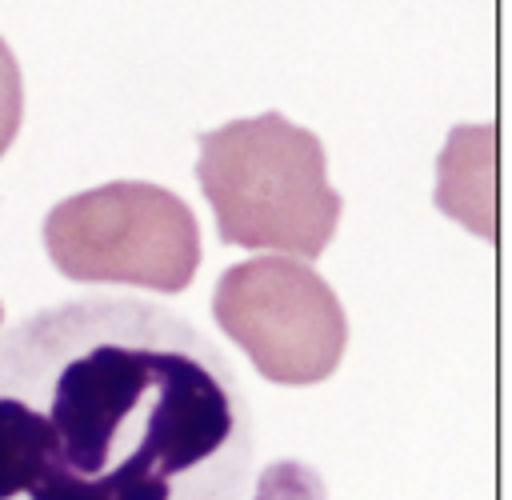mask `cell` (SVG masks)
Masks as SVG:
<instances>
[{
	"label": "cell",
	"instance_id": "cell-2",
	"mask_svg": "<svg viewBox=\"0 0 512 500\" xmlns=\"http://www.w3.org/2000/svg\"><path fill=\"white\" fill-rule=\"evenodd\" d=\"M196 144V180L224 244L276 248L292 260H312L328 248L344 200L328 184V156L316 132L280 112H260L200 132Z\"/></svg>",
	"mask_w": 512,
	"mask_h": 500
},
{
	"label": "cell",
	"instance_id": "cell-4",
	"mask_svg": "<svg viewBox=\"0 0 512 500\" xmlns=\"http://www.w3.org/2000/svg\"><path fill=\"white\" fill-rule=\"evenodd\" d=\"M212 316L272 384H320L348 348V316L336 292L292 256L232 264L216 280Z\"/></svg>",
	"mask_w": 512,
	"mask_h": 500
},
{
	"label": "cell",
	"instance_id": "cell-5",
	"mask_svg": "<svg viewBox=\"0 0 512 500\" xmlns=\"http://www.w3.org/2000/svg\"><path fill=\"white\" fill-rule=\"evenodd\" d=\"M468 140L464 144V128L452 132V144L444 148L440 156V188H436V204L444 216H456L464 220L472 232H484L492 228V208L480 200V184L472 180L476 176V160L492 148V128H468Z\"/></svg>",
	"mask_w": 512,
	"mask_h": 500
},
{
	"label": "cell",
	"instance_id": "cell-6",
	"mask_svg": "<svg viewBox=\"0 0 512 500\" xmlns=\"http://www.w3.org/2000/svg\"><path fill=\"white\" fill-rule=\"evenodd\" d=\"M20 116H24V84H20V64L12 56V48L0 40V156L8 152V144L20 132Z\"/></svg>",
	"mask_w": 512,
	"mask_h": 500
},
{
	"label": "cell",
	"instance_id": "cell-1",
	"mask_svg": "<svg viewBox=\"0 0 512 500\" xmlns=\"http://www.w3.org/2000/svg\"><path fill=\"white\" fill-rule=\"evenodd\" d=\"M252 416L224 352L136 296L0 336V500H244Z\"/></svg>",
	"mask_w": 512,
	"mask_h": 500
},
{
	"label": "cell",
	"instance_id": "cell-3",
	"mask_svg": "<svg viewBox=\"0 0 512 500\" xmlns=\"http://www.w3.org/2000/svg\"><path fill=\"white\" fill-rule=\"evenodd\" d=\"M44 248L80 284L184 292L200 268V224L176 192L112 180L60 200L44 216Z\"/></svg>",
	"mask_w": 512,
	"mask_h": 500
},
{
	"label": "cell",
	"instance_id": "cell-7",
	"mask_svg": "<svg viewBox=\"0 0 512 500\" xmlns=\"http://www.w3.org/2000/svg\"><path fill=\"white\" fill-rule=\"evenodd\" d=\"M0 320H4V304H0Z\"/></svg>",
	"mask_w": 512,
	"mask_h": 500
}]
</instances>
